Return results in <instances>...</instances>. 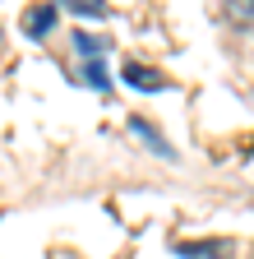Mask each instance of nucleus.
<instances>
[{"label": "nucleus", "mask_w": 254, "mask_h": 259, "mask_svg": "<svg viewBox=\"0 0 254 259\" xmlns=\"http://www.w3.org/2000/svg\"><path fill=\"white\" fill-rule=\"evenodd\" d=\"M74 42H79V51H83V56H92V60H102V51H107V42H102V37H88V32H79Z\"/></svg>", "instance_id": "nucleus-3"}, {"label": "nucleus", "mask_w": 254, "mask_h": 259, "mask_svg": "<svg viewBox=\"0 0 254 259\" xmlns=\"http://www.w3.org/2000/svg\"><path fill=\"white\" fill-rule=\"evenodd\" d=\"M70 10H74V14H83V19H88V14H92V19H102V14H107L102 5H88V0H74Z\"/></svg>", "instance_id": "nucleus-5"}, {"label": "nucleus", "mask_w": 254, "mask_h": 259, "mask_svg": "<svg viewBox=\"0 0 254 259\" xmlns=\"http://www.w3.org/2000/svg\"><path fill=\"white\" fill-rule=\"evenodd\" d=\"M46 28H56V5H42L33 14H23V32H28V37H42Z\"/></svg>", "instance_id": "nucleus-2"}, {"label": "nucleus", "mask_w": 254, "mask_h": 259, "mask_svg": "<svg viewBox=\"0 0 254 259\" xmlns=\"http://www.w3.org/2000/svg\"><path fill=\"white\" fill-rule=\"evenodd\" d=\"M83 83H88V88H107V70H102L97 60H92L88 70H83Z\"/></svg>", "instance_id": "nucleus-4"}, {"label": "nucleus", "mask_w": 254, "mask_h": 259, "mask_svg": "<svg viewBox=\"0 0 254 259\" xmlns=\"http://www.w3.org/2000/svg\"><path fill=\"white\" fill-rule=\"evenodd\" d=\"M125 79H130L134 88H143V93H157V88H167V79L157 74V70H143V65H125Z\"/></svg>", "instance_id": "nucleus-1"}]
</instances>
